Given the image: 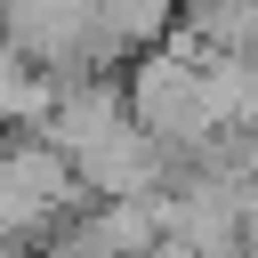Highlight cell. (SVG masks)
I'll use <instances>...</instances> for the list:
<instances>
[{
	"instance_id": "1",
	"label": "cell",
	"mask_w": 258,
	"mask_h": 258,
	"mask_svg": "<svg viewBox=\"0 0 258 258\" xmlns=\"http://www.w3.org/2000/svg\"><path fill=\"white\" fill-rule=\"evenodd\" d=\"M177 8H185V0H97V32H105V48L129 64V56H145V48H161V40L177 32Z\"/></svg>"
}]
</instances>
